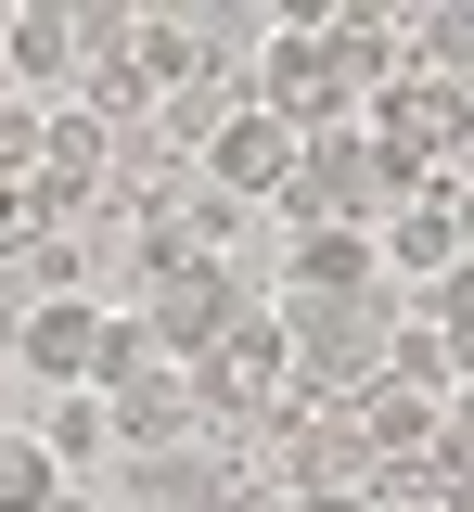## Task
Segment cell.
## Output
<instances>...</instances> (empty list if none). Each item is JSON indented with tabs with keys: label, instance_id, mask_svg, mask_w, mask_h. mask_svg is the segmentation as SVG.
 Returning <instances> with one entry per match:
<instances>
[{
	"label": "cell",
	"instance_id": "obj_1",
	"mask_svg": "<svg viewBox=\"0 0 474 512\" xmlns=\"http://www.w3.org/2000/svg\"><path fill=\"white\" fill-rule=\"evenodd\" d=\"M398 192H410V180L359 141V128H308V141H295V180H282L270 205L295 218V231H372Z\"/></svg>",
	"mask_w": 474,
	"mask_h": 512
},
{
	"label": "cell",
	"instance_id": "obj_5",
	"mask_svg": "<svg viewBox=\"0 0 474 512\" xmlns=\"http://www.w3.org/2000/svg\"><path fill=\"white\" fill-rule=\"evenodd\" d=\"M282 180H295V128L257 116V103H231V116H218V141H205V192H231V205H270Z\"/></svg>",
	"mask_w": 474,
	"mask_h": 512
},
{
	"label": "cell",
	"instance_id": "obj_15",
	"mask_svg": "<svg viewBox=\"0 0 474 512\" xmlns=\"http://www.w3.org/2000/svg\"><path fill=\"white\" fill-rule=\"evenodd\" d=\"M52 512H103V500H77V487H65V500H52Z\"/></svg>",
	"mask_w": 474,
	"mask_h": 512
},
{
	"label": "cell",
	"instance_id": "obj_7",
	"mask_svg": "<svg viewBox=\"0 0 474 512\" xmlns=\"http://www.w3.org/2000/svg\"><path fill=\"white\" fill-rule=\"evenodd\" d=\"M372 269H398V282H449V269H462L449 192H398V205L372 218Z\"/></svg>",
	"mask_w": 474,
	"mask_h": 512
},
{
	"label": "cell",
	"instance_id": "obj_11",
	"mask_svg": "<svg viewBox=\"0 0 474 512\" xmlns=\"http://www.w3.org/2000/svg\"><path fill=\"white\" fill-rule=\"evenodd\" d=\"M52 500H65V474H52L39 448H26L13 423H0V512H52Z\"/></svg>",
	"mask_w": 474,
	"mask_h": 512
},
{
	"label": "cell",
	"instance_id": "obj_4",
	"mask_svg": "<svg viewBox=\"0 0 474 512\" xmlns=\"http://www.w3.org/2000/svg\"><path fill=\"white\" fill-rule=\"evenodd\" d=\"M26 192L52 205V231H77V218L116 192V141L77 116V103H52V116H39V167H26Z\"/></svg>",
	"mask_w": 474,
	"mask_h": 512
},
{
	"label": "cell",
	"instance_id": "obj_13",
	"mask_svg": "<svg viewBox=\"0 0 474 512\" xmlns=\"http://www.w3.org/2000/svg\"><path fill=\"white\" fill-rule=\"evenodd\" d=\"M52 244V205H39V192L26 180H0V256H13V269H26V256Z\"/></svg>",
	"mask_w": 474,
	"mask_h": 512
},
{
	"label": "cell",
	"instance_id": "obj_16",
	"mask_svg": "<svg viewBox=\"0 0 474 512\" xmlns=\"http://www.w3.org/2000/svg\"><path fill=\"white\" fill-rule=\"evenodd\" d=\"M0 410H13V397H0Z\"/></svg>",
	"mask_w": 474,
	"mask_h": 512
},
{
	"label": "cell",
	"instance_id": "obj_12",
	"mask_svg": "<svg viewBox=\"0 0 474 512\" xmlns=\"http://www.w3.org/2000/svg\"><path fill=\"white\" fill-rule=\"evenodd\" d=\"M423 333L449 346V372H474V256L449 269V282H436V320H423Z\"/></svg>",
	"mask_w": 474,
	"mask_h": 512
},
{
	"label": "cell",
	"instance_id": "obj_9",
	"mask_svg": "<svg viewBox=\"0 0 474 512\" xmlns=\"http://www.w3.org/2000/svg\"><path fill=\"white\" fill-rule=\"evenodd\" d=\"M282 295H308V308H334V295H385V269H372V231H295V269H282Z\"/></svg>",
	"mask_w": 474,
	"mask_h": 512
},
{
	"label": "cell",
	"instance_id": "obj_3",
	"mask_svg": "<svg viewBox=\"0 0 474 512\" xmlns=\"http://www.w3.org/2000/svg\"><path fill=\"white\" fill-rule=\"evenodd\" d=\"M231 320H244V269H218V256H205V269H167V282H141V333H154L180 372H193Z\"/></svg>",
	"mask_w": 474,
	"mask_h": 512
},
{
	"label": "cell",
	"instance_id": "obj_6",
	"mask_svg": "<svg viewBox=\"0 0 474 512\" xmlns=\"http://www.w3.org/2000/svg\"><path fill=\"white\" fill-rule=\"evenodd\" d=\"M129 512H244V474H231V448H154L129 461Z\"/></svg>",
	"mask_w": 474,
	"mask_h": 512
},
{
	"label": "cell",
	"instance_id": "obj_10",
	"mask_svg": "<svg viewBox=\"0 0 474 512\" xmlns=\"http://www.w3.org/2000/svg\"><path fill=\"white\" fill-rule=\"evenodd\" d=\"M13 436L77 487V461H103V397H90V384H77V397H26V423H13Z\"/></svg>",
	"mask_w": 474,
	"mask_h": 512
},
{
	"label": "cell",
	"instance_id": "obj_2",
	"mask_svg": "<svg viewBox=\"0 0 474 512\" xmlns=\"http://www.w3.org/2000/svg\"><path fill=\"white\" fill-rule=\"evenodd\" d=\"M103 295H26V308H13V333H0V359H13V372L39 384V397H77V384H90V359H103Z\"/></svg>",
	"mask_w": 474,
	"mask_h": 512
},
{
	"label": "cell",
	"instance_id": "obj_14",
	"mask_svg": "<svg viewBox=\"0 0 474 512\" xmlns=\"http://www.w3.org/2000/svg\"><path fill=\"white\" fill-rule=\"evenodd\" d=\"M436 448L474 461V372H449V397H436Z\"/></svg>",
	"mask_w": 474,
	"mask_h": 512
},
{
	"label": "cell",
	"instance_id": "obj_8",
	"mask_svg": "<svg viewBox=\"0 0 474 512\" xmlns=\"http://www.w3.org/2000/svg\"><path fill=\"white\" fill-rule=\"evenodd\" d=\"M77 77V13H0V90L13 103H52Z\"/></svg>",
	"mask_w": 474,
	"mask_h": 512
}]
</instances>
